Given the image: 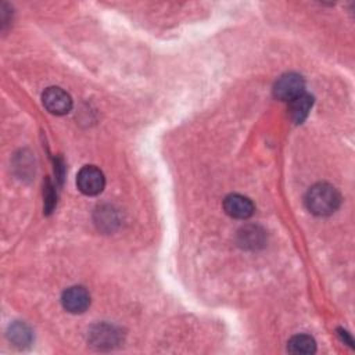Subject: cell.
Returning a JSON list of instances; mask_svg holds the SVG:
<instances>
[{
    "label": "cell",
    "instance_id": "3957f363",
    "mask_svg": "<svg viewBox=\"0 0 355 355\" xmlns=\"http://www.w3.org/2000/svg\"><path fill=\"white\" fill-rule=\"evenodd\" d=\"M301 93H304V79L294 72L280 76L273 87L275 97L282 101H291Z\"/></svg>",
    "mask_w": 355,
    "mask_h": 355
},
{
    "label": "cell",
    "instance_id": "30bf717a",
    "mask_svg": "<svg viewBox=\"0 0 355 355\" xmlns=\"http://www.w3.org/2000/svg\"><path fill=\"white\" fill-rule=\"evenodd\" d=\"M8 337L10 340L15 344V345H26L31 343L32 340V334H31V330L24 324V323H15L10 327V331H8Z\"/></svg>",
    "mask_w": 355,
    "mask_h": 355
},
{
    "label": "cell",
    "instance_id": "6da1fadb",
    "mask_svg": "<svg viewBox=\"0 0 355 355\" xmlns=\"http://www.w3.org/2000/svg\"><path fill=\"white\" fill-rule=\"evenodd\" d=\"M341 197L340 193L327 183H318L312 186L306 196H305V204L309 212L318 216H327L337 211L340 207Z\"/></svg>",
    "mask_w": 355,
    "mask_h": 355
},
{
    "label": "cell",
    "instance_id": "52a82bcc",
    "mask_svg": "<svg viewBox=\"0 0 355 355\" xmlns=\"http://www.w3.org/2000/svg\"><path fill=\"white\" fill-rule=\"evenodd\" d=\"M313 104L312 96L308 93H301L298 97L290 101V116L295 123L304 122V119L308 116L311 108Z\"/></svg>",
    "mask_w": 355,
    "mask_h": 355
},
{
    "label": "cell",
    "instance_id": "8fae6325",
    "mask_svg": "<svg viewBox=\"0 0 355 355\" xmlns=\"http://www.w3.org/2000/svg\"><path fill=\"white\" fill-rule=\"evenodd\" d=\"M241 236V243L245 247H255L258 244H262V232H258L257 227H247L243 230Z\"/></svg>",
    "mask_w": 355,
    "mask_h": 355
},
{
    "label": "cell",
    "instance_id": "277c9868",
    "mask_svg": "<svg viewBox=\"0 0 355 355\" xmlns=\"http://www.w3.org/2000/svg\"><path fill=\"white\" fill-rule=\"evenodd\" d=\"M42 101L46 110L54 115L68 114L72 108L71 96L61 87H55V86L44 90L42 96Z\"/></svg>",
    "mask_w": 355,
    "mask_h": 355
},
{
    "label": "cell",
    "instance_id": "7a4b0ae2",
    "mask_svg": "<svg viewBox=\"0 0 355 355\" xmlns=\"http://www.w3.org/2000/svg\"><path fill=\"white\" fill-rule=\"evenodd\" d=\"M76 184L78 189L86 194V196H96L103 191L105 179L103 172L93 166V165H86L83 166L76 176Z\"/></svg>",
    "mask_w": 355,
    "mask_h": 355
},
{
    "label": "cell",
    "instance_id": "5b68a950",
    "mask_svg": "<svg viewBox=\"0 0 355 355\" xmlns=\"http://www.w3.org/2000/svg\"><path fill=\"white\" fill-rule=\"evenodd\" d=\"M61 302L64 309H67L71 313H82L85 312L90 305V295L86 288L80 286L69 287L62 293Z\"/></svg>",
    "mask_w": 355,
    "mask_h": 355
},
{
    "label": "cell",
    "instance_id": "8992f818",
    "mask_svg": "<svg viewBox=\"0 0 355 355\" xmlns=\"http://www.w3.org/2000/svg\"><path fill=\"white\" fill-rule=\"evenodd\" d=\"M226 214L236 219H247L254 214V204L241 194H230L223 201Z\"/></svg>",
    "mask_w": 355,
    "mask_h": 355
},
{
    "label": "cell",
    "instance_id": "ba28073f",
    "mask_svg": "<svg viewBox=\"0 0 355 355\" xmlns=\"http://www.w3.org/2000/svg\"><path fill=\"white\" fill-rule=\"evenodd\" d=\"M287 349L291 354H313L316 351V343L308 334H297L288 341Z\"/></svg>",
    "mask_w": 355,
    "mask_h": 355
},
{
    "label": "cell",
    "instance_id": "9c48e42d",
    "mask_svg": "<svg viewBox=\"0 0 355 355\" xmlns=\"http://www.w3.org/2000/svg\"><path fill=\"white\" fill-rule=\"evenodd\" d=\"M116 333L114 331L112 327L110 326H98L96 331L92 333V341L93 344L98 345V347H103V345H112L116 343Z\"/></svg>",
    "mask_w": 355,
    "mask_h": 355
}]
</instances>
